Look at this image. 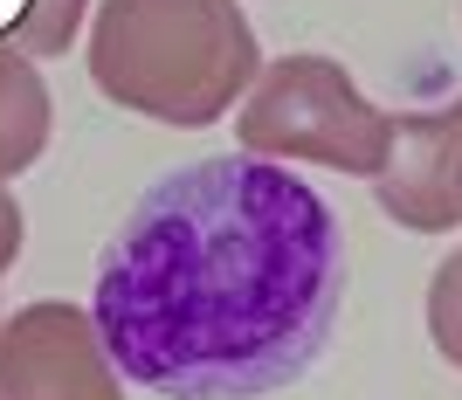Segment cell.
<instances>
[{
  "label": "cell",
  "mask_w": 462,
  "mask_h": 400,
  "mask_svg": "<svg viewBox=\"0 0 462 400\" xmlns=\"http://www.w3.org/2000/svg\"><path fill=\"white\" fill-rule=\"evenodd\" d=\"M346 304L325 193L255 153L166 172L97 256L90 324L166 400H263L304 380Z\"/></svg>",
  "instance_id": "obj_1"
},
{
  "label": "cell",
  "mask_w": 462,
  "mask_h": 400,
  "mask_svg": "<svg viewBox=\"0 0 462 400\" xmlns=\"http://www.w3.org/2000/svg\"><path fill=\"white\" fill-rule=\"evenodd\" d=\"M83 35L97 90L117 111L180 132L228 117L263 70V42L242 0H97Z\"/></svg>",
  "instance_id": "obj_2"
},
{
  "label": "cell",
  "mask_w": 462,
  "mask_h": 400,
  "mask_svg": "<svg viewBox=\"0 0 462 400\" xmlns=\"http://www.w3.org/2000/svg\"><path fill=\"white\" fill-rule=\"evenodd\" d=\"M242 153L276 166H325V172H380L393 145V111H380L346 62L331 56H283L263 62L242 90L235 117Z\"/></svg>",
  "instance_id": "obj_3"
},
{
  "label": "cell",
  "mask_w": 462,
  "mask_h": 400,
  "mask_svg": "<svg viewBox=\"0 0 462 400\" xmlns=\"http://www.w3.org/2000/svg\"><path fill=\"white\" fill-rule=\"evenodd\" d=\"M0 400H125V373L90 311L42 297L0 318Z\"/></svg>",
  "instance_id": "obj_4"
},
{
  "label": "cell",
  "mask_w": 462,
  "mask_h": 400,
  "mask_svg": "<svg viewBox=\"0 0 462 400\" xmlns=\"http://www.w3.org/2000/svg\"><path fill=\"white\" fill-rule=\"evenodd\" d=\"M373 200L407 235L462 228V97L442 111L393 117L386 166L373 172Z\"/></svg>",
  "instance_id": "obj_5"
},
{
  "label": "cell",
  "mask_w": 462,
  "mask_h": 400,
  "mask_svg": "<svg viewBox=\"0 0 462 400\" xmlns=\"http://www.w3.org/2000/svg\"><path fill=\"white\" fill-rule=\"evenodd\" d=\"M49 125H56V111H49L42 70L21 56L14 42H0V187L21 180L49 153Z\"/></svg>",
  "instance_id": "obj_6"
},
{
  "label": "cell",
  "mask_w": 462,
  "mask_h": 400,
  "mask_svg": "<svg viewBox=\"0 0 462 400\" xmlns=\"http://www.w3.org/2000/svg\"><path fill=\"white\" fill-rule=\"evenodd\" d=\"M83 21H90V0H28V14H21V28L7 42L28 62H42V56H62L83 35Z\"/></svg>",
  "instance_id": "obj_7"
},
{
  "label": "cell",
  "mask_w": 462,
  "mask_h": 400,
  "mask_svg": "<svg viewBox=\"0 0 462 400\" xmlns=\"http://www.w3.org/2000/svg\"><path fill=\"white\" fill-rule=\"evenodd\" d=\"M428 339L462 373V248L442 256V269L428 276Z\"/></svg>",
  "instance_id": "obj_8"
},
{
  "label": "cell",
  "mask_w": 462,
  "mask_h": 400,
  "mask_svg": "<svg viewBox=\"0 0 462 400\" xmlns=\"http://www.w3.org/2000/svg\"><path fill=\"white\" fill-rule=\"evenodd\" d=\"M21 235H28V221H21V200L7 187H0V276L14 269V256H21Z\"/></svg>",
  "instance_id": "obj_9"
},
{
  "label": "cell",
  "mask_w": 462,
  "mask_h": 400,
  "mask_svg": "<svg viewBox=\"0 0 462 400\" xmlns=\"http://www.w3.org/2000/svg\"><path fill=\"white\" fill-rule=\"evenodd\" d=\"M21 14H28V0H0V42L21 28Z\"/></svg>",
  "instance_id": "obj_10"
}]
</instances>
